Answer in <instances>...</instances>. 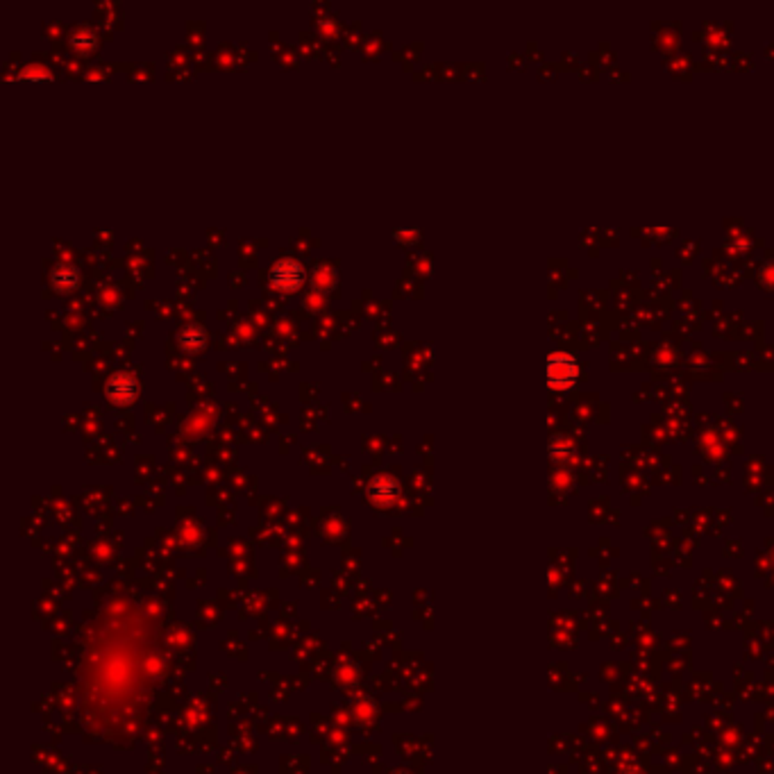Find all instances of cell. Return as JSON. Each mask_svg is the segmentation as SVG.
I'll return each instance as SVG.
<instances>
[{"label":"cell","instance_id":"obj_1","mask_svg":"<svg viewBox=\"0 0 774 774\" xmlns=\"http://www.w3.org/2000/svg\"><path fill=\"white\" fill-rule=\"evenodd\" d=\"M577 373H579V368H577L575 356L563 354V352L547 356V382H549V386H554V389H568V386H573L577 380Z\"/></svg>","mask_w":774,"mask_h":774},{"label":"cell","instance_id":"obj_2","mask_svg":"<svg viewBox=\"0 0 774 774\" xmlns=\"http://www.w3.org/2000/svg\"><path fill=\"white\" fill-rule=\"evenodd\" d=\"M302 282H304V268L295 259L284 257L270 268V284L284 293L298 291L302 287Z\"/></svg>","mask_w":774,"mask_h":774},{"label":"cell","instance_id":"obj_3","mask_svg":"<svg viewBox=\"0 0 774 774\" xmlns=\"http://www.w3.org/2000/svg\"><path fill=\"white\" fill-rule=\"evenodd\" d=\"M105 393H107V400H111V402L118 404V406L132 404V402H135V398H137V382H135V377H132L130 373H116V375H111V380L105 386Z\"/></svg>","mask_w":774,"mask_h":774},{"label":"cell","instance_id":"obj_4","mask_svg":"<svg viewBox=\"0 0 774 774\" xmlns=\"http://www.w3.org/2000/svg\"><path fill=\"white\" fill-rule=\"evenodd\" d=\"M177 341H180L182 350L193 354V352H200V350L207 348L209 336H207V330L202 327V325H187V327L177 334Z\"/></svg>","mask_w":774,"mask_h":774},{"label":"cell","instance_id":"obj_5","mask_svg":"<svg viewBox=\"0 0 774 774\" xmlns=\"http://www.w3.org/2000/svg\"><path fill=\"white\" fill-rule=\"evenodd\" d=\"M77 284V268L68 266V263H59V266L53 270V287L59 293H68L70 289H75Z\"/></svg>","mask_w":774,"mask_h":774},{"label":"cell","instance_id":"obj_6","mask_svg":"<svg viewBox=\"0 0 774 774\" xmlns=\"http://www.w3.org/2000/svg\"><path fill=\"white\" fill-rule=\"evenodd\" d=\"M311 280H313V287L318 289L320 293H330L336 287V282H339V273H336V268H332V266H318L313 270Z\"/></svg>","mask_w":774,"mask_h":774},{"label":"cell","instance_id":"obj_7","mask_svg":"<svg viewBox=\"0 0 774 774\" xmlns=\"http://www.w3.org/2000/svg\"><path fill=\"white\" fill-rule=\"evenodd\" d=\"M70 46L77 48V50H89L96 46V32L89 27H77L75 32H70Z\"/></svg>","mask_w":774,"mask_h":774},{"label":"cell","instance_id":"obj_8","mask_svg":"<svg viewBox=\"0 0 774 774\" xmlns=\"http://www.w3.org/2000/svg\"><path fill=\"white\" fill-rule=\"evenodd\" d=\"M18 77L21 80H53V75H50V70L46 66H37V64L25 66L21 73H18Z\"/></svg>","mask_w":774,"mask_h":774},{"label":"cell","instance_id":"obj_9","mask_svg":"<svg viewBox=\"0 0 774 774\" xmlns=\"http://www.w3.org/2000/svg\"><path fill=\"white\" fill-rule=\"evenodd\" d=\"M761 282L766 284L768 289H774V263H766L761 268Z\"/></svg>","mask_w":774,"mask_h":774}]
</instances>
